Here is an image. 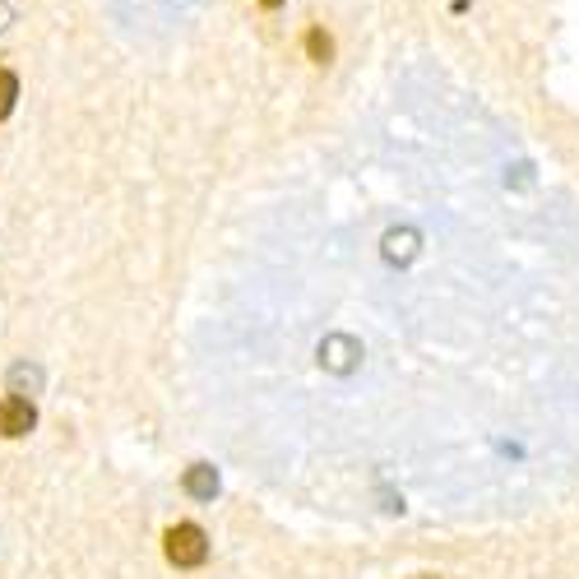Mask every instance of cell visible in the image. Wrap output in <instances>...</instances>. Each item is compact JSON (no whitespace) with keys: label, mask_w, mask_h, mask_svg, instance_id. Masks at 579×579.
Here are the masks:
<instances>
[{"label":"cell","mask_w":579,"mask_h":579,"mask_svg":"<svg viewBox=\"0 0 579 579\" xmlns=\"http://www.w3.org/2000/svg\"><path fill=\"white\" fill-rule=\"evenodd\" d=\"M204 556H209V538H204L200 524H177V529H167V561L181 570L190 566H204Z\"/></svg>","instance_id":"1"},{"label":"cell","mask_w":579,"mask_h":579,"mask_svg":"<svg viewBox=\"0 0 579 579\" xmlns=\"http://www.w3.org/2000/svg\"><path fill=\"white\" fill-rule=\"evenodd\" d=\"M33 422H38V413H33V403L28 399H0V436H28L33 431Z\"/></svg>","instance_id":"2"},{"label":"cell","mask_w":579,"mask_h":579,"mask_svg":"<svg viewBox=\"0 0 579 579\" xmlns=\"http://www.w3.org/2000/svg\"><path fill=\"white\" fill-rule=\"evenodd\" d=\"M186 491H190V496H200V501H209V496L218 491L214 468H209V464H195V468H190V473H186Z\"/></svg>","instance_id":"3"},{"label":"cell","mask_w":579,"mask_h":579,"mask_svg":"<svg viewBox=\"0 0 579 579\" xmlns=\"http://www.w3.org/2000/svg\"><path fill=\"white\" fill-rule=\"evenodd\" d=\"M14 98H19V79L14 70H0V121L14 112Z\"/></svg>","instance_id":"4"},{"label":"cell","mask_w":579,"mask_h":579,"mask_svg":"<svg viewBox=\"0 0 579 579\" xmlns=\"http://www.w3.org/2000/svg\"><path fill=\"white\" fill-rule=\"evenodd\" d=\"M306 51H311V61H315V65H325V61H329V51H334V42H329L325 33H320V28H311V33H306Z\"/></svg>","instance_id":"5"},{"label":"cell","mask_w":579,"mask_h":579,"mask_svg":"<svg viewBox=\"0 0 579 579\" xmlns=\"http://www.w3.org/2000/svg\"><path fill=\"white\" fill-rule=\"evenodd\" d=\"M260 5H265V10H278V5H283V0H260Z\"/></svg>","instance_id":"6"}]
</instances>
